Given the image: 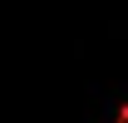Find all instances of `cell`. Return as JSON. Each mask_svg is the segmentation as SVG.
Returning a JSON list of instances; mask_svg holds the SVG:
<instances>
[{"instance_id":"obj_1","label":"cell","mask_w":128,"mask_h":123,"mask_svg":"<svg viewBox=\"0 0 128 123\" xmlns=\"http://www.w3.org/2000/svg\"><path fill=\"white\" fill-rule=\"evenodd\" d=\"M113 123H128V104H118V118H113Z\"/></svg>"}]
</instances>
